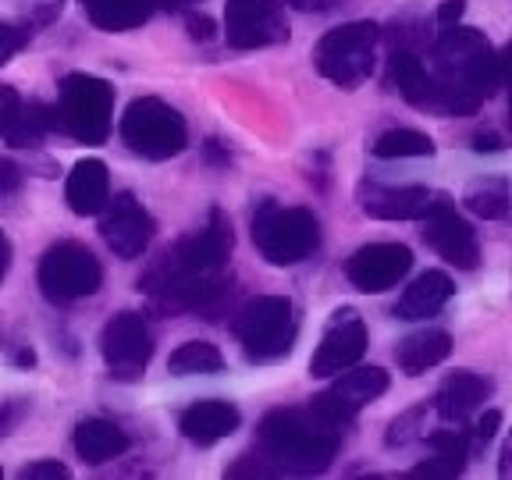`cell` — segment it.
<instances>
[{
    "label": "cell",
    "mask_w": 512,
    "mask_h": 480,
    "mask_svg": "<svg viewBox=\"0 0 512 480\" xmlns=\"http://www.w3.org/2000/svg\"><path fill=\"white\" fill-rule=\"evenodd\" d=\"M235 235L232 221L221 210H210L200 232L185 235L153 260L150 271L139 278V288L164 310H214L224 296V264L232 256Z\"/></svg>",
    "instance_id": "6da1fadb"
},
{
    "label": "cell",
    "mask_w": 512,
    "mask_h": 480,
    "mask_svg": "<svg viewBox=\"0 0 512 480\" xmlns=\"http://www.w3.org/2000/svg\"><path fill=\"white\" fill-rule=\"evenodd\" d=\"M256 456H246L239 466H232V477L239 473H320L328 470L342 445V431L324 424L313 409H274L260 420L256 431Z\"/></svg>",
    "instance_id": "7a4b0ae2"
},
{
    "label": "cell",
    "mask_w": 512,
    "mask_h": 480,
    "mask_svg": "<svg viewBox=\"0 0 512 480\" xmlns=\"http://www.w3.org/2000/svg\"><path fill=\"white\" fill-rule=\"evenodd\" d=\"M434 61H438V89L441 111L445 114H470L480 100H488L502 86L498 57L484 32L470 25H445L434 43Z\"/></svg>",
    "instance_id": "3957f363"
},
{
    "label": "cell",
    "mask_w": 512,
    "mask_h": 480,
    "mask_svg": "<svg viewBox=\"0 0 512 480\" xmlns=\"http://www.w3.org/2000/svg\"><path fill=\"white\" fill-rule=\"evenodd\" d=\"M253 242L267 264L292 267L320 246V224L310 210L281 207V203H260L253 214Z\"/></svg>",
    "instance_id": "277c9868"
},
{
    "label": "cell",
    "mask_w": 512,
    "mask_h": 480,
    "mask_svg": "<svg viewBox=\"0 0 512 480\" xmlns=\"http://www.w3.org/2000/svg\"><path fill=\"white\" fill-rule=\"evenodd\" d=\"M377 40H381V29L374 22H345L320 36L313 47V64L338 89H356L374 75Z\"/></svg>",
    "instance_id": "5b68a950"
},
{
    "label": "cell",
    "mask_w": 512,
    "mask_h": 480,
    "mask_svg": "<svg viewBox=\"0 0 512 480\" xmlns=\"http://www.w3.org/2000/svg\"><path fill=\"white\" fill-rule=\"evenodd\" d=\"M54 114H57V125L72 139H79L86 146H100L111 136V118H114L111 82L86 72L64 75Z\"/></svg>",
    "instance_id": "8992f818"
},
{
    "label": "cell",
    "mask_w": 512,
    "mask_h": 480,
    "mask_svg": "<svg viewBox=\"0 0 512 480\" xmlns=\"http://www.w3.org/2000/svg\"><path fill=\"white\" fill-rule=\"evenodd\" d=\"M296 331V306L288 296H256L235 317V335H239L246 360L253 363H271L288 356L296 345Z\"/></svg>",
    "instance_id": "52a82bcc"
},
{
    "label": "cell",
    "mask_w": 512,
    "mask_h": 480,
    "mask_svg": "<svg viewBox=\"0 0 512 480\" xmlns=\"http://www.w3.org/2000/svg\"><path fill=\"white\" fill-rule=\"evenodd\" d=\"M121 139L132 153L146 160H168L178 157L189 143V125L171 104L157 96H139L121 114Z\"/></svg>",
    "instance_id": "ba28073f"
},
{
    "label": "cell",
    "mask_w": 512,
    "mask_h": 480,
    "mask_svg": "<svg viewBox=\"0 0 512 480\" xmlns=\"http://www.w3.org/2000/svg\"><path fill=\"white\" fill-rule=\"evenodd\" d=\"M104 285V267L82 242H57L40 260V288L50 303H75Z\"/></svg>",
    "instance_id": "9c48e42d"
},
{
    "label": "cell",
    "mask_w": 512,
    "mask_h": 480,
    "mask_svg": "<svg viewBox=\"0 0 512 480\" xmlns=\"http://www.w3.org/2000/svg\"><path fill=\"white\" fill-rule=\"evenodd\" d=\"M100 356L118 381H136L153 360V331L143 313H118L100 331Z\"/></svg>",
    "instance_id": "30bf717a"
},
{
    "label": "cell",
    "mask_w": 512,
    "mask_h": 480,
    "mask_svg": "<svg viewBox=\"0 0 512 480\" xmlns=\"http://www.w3.org/2000/svg\"><path fill=\"white\" fill-rule=\"evenodd\" d=\"M384 392H388V374H384L381 367H360V370L349 367V370H342V377H338L331 388L313 395L310 409L324 424L345 431V427L356 420V413H360L363 406H370L374 399H381Z\"/></svg>",
    "instance_id": "8fae6325"
},
{
    "label": "cell",
    "mask_w": 512,
    "mask_h": 480,
    "mask_svg": "<svg viewBox=\"0 0 512 480\" xmlns=\"http://www.w3.org/2000/svg\"><path fill=\"white\" fill-rule=\"evenodd\" d=\"M224 40L235 50H260L288 40V18L274 0H228Z\"/></svg>",
    "instance_id": "7c38bea8"
},
{
    "label": "cell",
    "mask_w": 512,
    "mask_h": 480,
    "mask_svg": "<svg viewBox=\"0 0 512 480\" xmlns=\"http://www.w3.org/2000/svg\"><path fill=\"white\" fill-rule=\"evenodd\" d=\"M153 232H157V224H153L150 210L132 192H118L100 210V235L111 246V253L121 256V260L143 256L146 246L153 242Z\"/></svg>",
    "instance_id": "4fadbf2b"
},
{
    "label": "cell",
    "mask_w": 512,
    "mask_h": 480,
    "mask_svg": "<svg viewBox=\"0 0 512 480\" xmlns=\"http://www.w3.org/2000/svg\"><path fill=\"white\" fill-rule=\"evenodd\" d=\"M367 352V324L356 310H342L335 313V320L328 324L324 338H320L317 352L310 360V374L313 377H335L342 370L356 367Z\"/></svg>",
    "instance_id": "5bb4252c"
},
{
    "label": "cell",
    "mask_w": 512,
    "mask_h": 480,
    "mask_svg": "<svg viewBox=\"0 0 512 480\" xmlns=\"http://www.w3.org/2000/svg\"><path fill=\"white\" fill-rule=\"evenodd\" d=\"M413 267V253L399 242H374V246H363L349 256L345 274H349L352 288H360L367 296L374 292H388L395 288Z\"/></svg>",
    "instance_id": "9a60e30c"
},
{
    "label": "cell",
    "mask_w": 512,
    "mask_h": 480,
    "mask_svg": "<svg viewBox=\"0 0 512 480\" xmlns=\"http://www.w3.org/2000/svg\"><path fill=\"white\" fill-rule=\"evenodd\" d=\"M424 242L441 260L459 267V271H473V267L480 264L477 235H473V228L456 214V207L448 200H441L438 207L424 217Z\"/></svg>",
    "instance_id": "2e32d148"
},
{
    "label": "cell",
    "mask_w": 512,
    "mask_h": 480,
    "mask_svg": "<svg viewBox=\"0 0 512 480\" xmlns=\"http://www.w3.org/2000/svg\"><path fill=\"white\" fill-rule=\"evenodd\" d=\"M441 200H448L445 192H431L424 185H409V189L370 185L363 189V210L381 221H424Z\"/></svg>",
    "instance_id": "e0dca14e"
},
{
    "label": "cell",
    "mask_w": 512,
    "mask_h": 480,
    "mask_svg": "<svg viewBox=\"0 0 512 480\" xmlns=\"http://www.w3.org/2000/svg\"><path fill=\"white\" fill-rule=\"evenodd\" d=\"M242 416L232 402H221V399H203V402H192L189 409L182 413L178 427L182 434L192 441V445H217V441L232 438L239 431Z\"/></svg>",
    "instance_id": "ac0fdd59"
},
{
    "label": "cell",
    "mask_w": 512,
    "mask_h": 480,
    "mask_svg": "<svg viewBox=\"0 0 512 480\" xmlns=\"http://www.w3.org/2000/svg\"><path fill=\"white\" fill-rule=\"evenodd\" d=\"M491 395V381L488 377L473 374V370H456L441 381L438 395H434V409L445 424H463L466 416L477 413Z\"/></svg>",
    "instance_id": "d6986e66"
},
{
    "label": "cell",
    "mask_w": 512,
    "mask_h": 480,
    "mask_svg": "<svg viewBox=\"0 0 512 480\" xmlns=\"http://www.w3.org/2000/svg\"><path fill=\"white\" fill-rule=\"evenodd\" d=\"M388 79L392 86L406 96L413 107H424V111H441V89L438 79L424 68V61L413 54V50H395L388 57Z\"/></svg>",
    "instance_id": "ffe728a7"
},
{
    "label": "cell",
    "mask_w": 512,
    "mask_h": 480,
    "mask_svg": "<svg viewBox=\"0 0 512 480\" xmlns=\"http://www.w3.org/2000/svg\"><path fill=\"white\" fill-rule=\"evenodd\" d=\"M64 200L72 207V214L89 217L100 214L104 203L111 200V175H107V164L96 157L79 160L68 175V185H64Z\"/></svg>",
    "instance_id": "44dd1931"
},
{
    "label": "cell",
    "mask_w": 512,
    "mask_h": 480,
    "mask_svg": "<svg viewBox=\"0 0 512 480\" xmlns=\"http://www.w3.org/2000/svg\"><path fill=\"white\" fill-rule=\"evenodd\" d=\"M75 452H79L86 463L100 466V463H111V459L125 456L128 452V434L121 431L114 420H104V416H89L75 427Z\"/></svg>",
    "instance_id": "7402d4cb"
},
{
    "label": "cell",
    "mask_w": 512,
    "mask_h": 480,
    "mask_svg": "<svg viewBox=\"0 0 512 480\" xmlns=\"http://www.w3.org/2000/svg\"><path fill=\"white\" fill-rule=\"evenodd\" d=\"M452 278L445 271H424L413 285L402 292L399 306H395V317L402 320H427L441 310V306L452 299Z\"/></svg>",
    "instance_id": "603a6c76"
},
{
    "label": "cell",
    "mask_w": 512,
    "mask_h": 480,
    "mask_svg": "<svg viewBox=\"0 0 512 480\" xmlns=\"http://www.w3.org/2000/svg\"><path fill=\"white\" fill-rule=\"evenodd\" d=\"M448 352H452L448 331L427 328V331H416V335L402 338L399 349H395V363H399L402 374L416 377V374H424V370L438 367V363H445Z\"/></svg>",
    "instance_id": "cb8c5ba5"
},
{
    "label": "cell",
    "mask_w": 512,
    "mask_h": 480,
    "mask_svg": "<svg viewBox=\"0 0 512 480\" xmlns=\"http://www.w3.org/2000/svg\"><path fill=\"white\" fill-rule=\"evenodd\" d=\"M82 15L104 32H128L150 22L157 0H79Z\"/></svg>",
    "instance_id": "d4e9b609"
},
{
    "label": "cell",
    "mask_w": 512,
    "mask_h": 480,
    "mask_svg": "<svg viewBox=\"0 0 512 480\" xmlns=\"http://www.w3.org/2000/svg\"><path fill=\"white\" fill-rule=\"evenodd\" d=\"M463 203L470 214L484 217V221H502V217L512 214V185L498 175L477 178V182L466 189Z\"/></svg>",
    "instance_id": "484cf974"
},
{
    "label": "cell",
    "mask_w": 512,
    "mask_h": 480,
    "mask_svg": "<svg viewBox=\"0 0 512 480\" xmlns=\"http://www.w3.org/2000/svg\"><path fill=\"white\" fill-rule=\"evenodd\" d=\"M54 125H57V114L50 111L47 104H40V100H32V104L18 107L15 121H11V128L4 132V139H8L11 146H18V150H29V146H40Z\"/></svg>",
    "instance_id": "4316f807"
},
{
    "label": "cell",
    "mask_w": 512,
    "mask_h": 480,
    "mask_svg": "<svg viewBox=\"0 0 512 480\" xmlns=\"http://www.w3.org/2000/svg\"><path fill=\"white\" fill-rule=\"evenodd\" d=\"M224 367V356L217 345L210 342H185L171 352L168 370L175 377H192V374H217Z\"/></svg>",
    "instance_id": "83f0119b"
},
{
    "label": "cell",
    "mask_w": 512,
    "mask_h": 480,
    "mask_svg": "<svg viewBox=\"0 0 512 480\" xmlns=\"http://www.w3.org/2000/svg\"><path fill=\"white\" fill-rule=\"evenodd\" d=\"M374 157H381V160H395V157H434V143H431V136L416 132V128H392V132L377 136Z\"/></svg>",
    "instance_id": "f1b7e54d"
},
{
    "label": "cell",
    "mask_w": 512,
    "mask_h": 480,
    "mask_svg": "<svg viewBox=\"0 0 512 480\" xmlns=\"http://www.w3.org/2000/svg\"><path fill=\"white\" fill-rule=\"evenodd\" d=\"M466 466V452H434V459L420 463L413 477H459Z\"/></svg>",
    "instance_id": "f546056e"
},
{
    "label": "cell",
    "mask_w": 512,
    "mask_h": 480,
    "mask_svg": "<svg viewBox=\"0 0 512 480\" xmlns=\"http://www.w3.org/2000/svg\"><path fill=\"white\" fill-rule=\"evenodd\" d=\"M29 43V29L22 25H11V22H0V64H8L18 50Z\"/></svg>",
    "instance_id": "4dcf8cb0"
},
{
    "label": "cell",
    "mask_w": 512,
    "mask_h": 480,
    "mask_svg": "<svg viewBox=\"0 0 512 480\" xmlns=\"http://www.w3.org/2000/svg\"><path fill=\"white\" fill-rule=\"evenodd\" d=\"M25 480H64L68 477V466H61L57 459H40V463H29L22 470Z\"/></svg>",
    "instance_id": "1f68e13d"
},
{
    "label": "cell",
    "mask_w": 512,
    "mask_h": 480,
    "mask_svg": "<svg viewBox=\"0 0 512 480\" xmlns=\"http://www.w3.org/2000/svg\"><path fill=\"white\" fill-rule=\"evenodd\" d=\"M18 107H22V96H18L11 86H4V82H0V136H4V132L11 128Z\"/></svg>",
    "instance_id": "d6a6232c"
},
{
    "label": "cell",
    "mask_w": 512,
    "mask_h": 480,
    "mask_svg": "<svg viewBox=\"0 0 512 480\" xmlns=\"http://www.w3.org/2000/svg\"><path fill=\"white\" fill-rule=\"evenodd\" d=\"M22 182H25V175H22V168H18L15 160L0 157V196H11V192H18V189H22Z\"/></svg>",
    "instance_id": "836d02e7"
},
{
    "label": "cell",
    "mask_w": 512,
    "mask_h": 480,
    "mask_svg": "<svg viewBox=\"0 0 512 480\" xmlns=\"http://www.w3.org/2000/svg\"><path fill=\"white\" fill-rule=\"evenodd\" d=\"M498 424H502V413H498V409H488V413L480 416V424L473 427V441H477V445H488V441L495 438Z\"/></svg>",
    "instance_id": "e575fe53"
},
{
    "label": "cell",
    "mask_w": 512,
    "mask_h": 480,
    "mask_svg": "<svg viewBox=\"0 0 512 480\" xmlns=\"http://www.w3.org/2000/svg\"><path fill=\"white\" fill-rule=\"evenodd\" d=\"M25 416V402H0V438L11 434V427Z\"/></svg>",
    "instance_id": "d590c367"
},
{
    "label": "cell",
    "mask_w": 512,
    "mask_h": 480,
    "mask_svg": "<svg viewBox=\"0 0 512 480\" xmlns=\"http://www.w3.org/2000/svg\"><path fill=\"white\" fill-rule=\"evenodd\" d=\"M185 25H189V36H192V40H203V43L214 40V32H217V25L210 22L207 15H189V22H185Z\"/></svg>",
    "instance_id": "8d00e7d4"
},
{
    "label": "cell",
    "mask_w": 512,
    "mask_h": 480,
    "mask_svg": "<svg viewBox=\"0 0 512 480\" xmlns=\"http://www.w3.org/2000/svg\"><path fill=\"white\" fill-rule=\"evenodd\" d=\"M463 11H466V4L463 0H445L438 8V25L445 29V25H456L459 18H463Z\"/></svg>",
    "instance_id": "74e56055"
},
{
    "label": "cell",
    "mask_w": 512,
    "mask_h": 480,
    "mask_svg": "<svg viewBox=\"0 0 512 480\" xmlns=\"http://www.w3.org/2000/svg\"><path fill=\"white\" fill-rule=\"evenodd\" d=\"M285 4H292V8H296V11H313V15H320V11L338 8L342 0H285Z\"/></svg>",
    "instance_id": "f35d334b"
},
{
    "label": "cell",
    "mask_w": 512,
    "mask_h": 480,
    "mask_svg": "<svg viewBox=\"0 0 512 480\" xmlns=\"http://www.w3.org/2000/svg\"><path fill=\"white\" fill-rule=\"evenodd\" d=\"M473 150L477 153H498L502 150V139H498L495 132H480V136H473Z\"/></svg>",
    "instance_id": "ab89813d"
},
{
    "label": "cell",
    "mask_w": 512,
    "mask_h": 480,
    "mask_svg": "<svg viewBox=\"0 0 512 480\" xmlns=\"http://www.w3.org/2000/svg\"><path fill=\"white\" fill-rule=\"evenodd\" d=\"M8 271H11V242L8 235L0 232V281L8 278Z\"/></svg>",
    "instance_id": "60d3db41"
},
{
    "label": "cell",
    "mask_w": 512,
    "mask_h": 480,
    "mask_svg": "<svg viewBox=\"0 0 512 480\" xmlns=\"http://www.w3.org/2000/svg\"><path fill=\"white\" fill-rule=\"evenodd\" d=\"M498 57V72H502V82L505 79H512V40L502 47V54H495Z\"/></svg>",
    "instance_id": "b9f144b4"
},
{
    "label": "cell",
    "mask_w": 512,
    "mask_h": 480,
    "mask_svg": "<svg viewBox=\"0 0 512 480\" xmlns=\"http://www.w3.org/2000/svg\"><path fill=\"white\" fill-rule=\"evenodd\" d=\"M498 470H502V477H512V434L502 448V463H498Z\"/></svg>",
    "instance_id": "7bdbcfd3"
},
{
    "label": "cell",
    "mask_w": 512,
    "mask_h": 480,
    "mask_svg": "<svg viewBox=\"0 0 512 480\" xmlns=\"http://www.w3.org/2000/svg\"><path fill=\"white\" fill-rule=\"evenodd\" d=\"M160 8H185V4H196V0H157Z\"/></svg>",
    "instance_id": "ee69618b"
},
{
    "label": "cell",
    "mask_w": 512,
    "mask_h": 480,
    "mask_svg": "<svg viewBox=\"0 0 512 480\" xmlns=\"http://www.w3.org/2000/svg\"><path fill=\"white\" fill-rule=\"evenodd\" d=\"M509 128H512V104H509Z\"/></svg>",
    "instance_id": "f6af8a7d"
},
{
    "label": "cell",
    "mask_w": 512,
    "mask_h": 480,
    "mask_svg": "<svg viewBox=\"0 0 512 480\" xmlns=\"http://www.w3.org/2000/svg\"><path fill=\"white\" fill-rule=\"evenodd\" d=\"M0 477H4V470H0Z\"/></svg>",
    "instance_id": "bcb514c9"
}]
</instances>
